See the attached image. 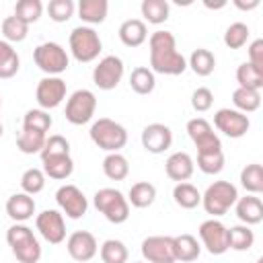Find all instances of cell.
<instances>
[{"instance_id": "obj_39", "label": "cell", "mask_w": 263, "mask_h": 263, "mask_svg": "<svg viewBox=\"0 0 263 263\" xmlns=\"http://www.w3.org/2000/svg\"><path fill=\"white\" fill-rule=\"evenodd\" d=\"M47 136L39 134V132H31V129H21V134L16 136V148L23 154H39L43 150Z\"/></svg>"}, {"instance_id": "obj_52", "label": "cell", "mask_w": 263, "mask_h": 263, "mask_svg": "<svg viewBox=\"0 0 263 263\" xmlns=\"http://www.w3.org/2000/svg\"><path fill=\"white\" fill-rule=\"evenodd\" d=\"M134 263H146V261H134Z\"/></svg>"}, {"instance_id": "obj_23", "label": "cell", "mask_w": 263, "mask_h": 263, "mask_svg": "<svg viewBox=\"0 0 263 263\" xmlns=\"http://www.w3.org/2000/svg\"><path fill=\"white\" fill-rule=\"evenodd\" d=\"M119 41L125 47H140L148 39V27L142 18H127L119 25Z\"/></svg>"}, {"instance_id": "obj_38", "label": "cell", "mask_w": 263, "mask_h": 263, "mask_svg": "<svg viewBox=\"0 0 263 263\" xmlns=\"http://www.w3.org/2000/svg\"><path fill=\"white\" fill-rule=\"evenodd\" d=\"M255 242V232L251 230V226L238 224V226H230L228 228V249L232 251H249Z\"/></svg>"}, {"instance_id": "obj_5", "label": "cell", "mask_w": 263, "mask_h": 263, "mask_svg": "<svg viewBox=\"0 0 263 263\" xmlns=\"http://www.w3.org/2000/svg\"><path fill=\"white\" fill-rule=\"evenodd\" d=\"M238 199V189L230 181H214L201 193V205L212 218L224 216Z\"/></svg>"}, {"instance_id": "obj_8", "label": "cell", "mask_w": 263, "mask_h": 263, "mask_svg": "<svg viewBox=\"0 0 263 263\" xmlns=\"http://www.w3.org/2000/svg\"><path fill=\"white\" fill-rule=\"evenodd\" d=\"M97 111V97L92 90L88 88H78L74 90L68 101H66V121L72 123V125H84L92 119Z\"/></svg>"}, {"instance_id": "obj_19", "label": "cell", "mask_w": 263, "mask_h": 263, "mask_svg": "<svg viewBox=\"0 0 263 263\" xmlns=\"http://www.w3.org/2000/svg\"><path fill=\"white\" fill-rule=\"evenodd\" d=\"M193 171H195V162L187 152H173L164 162L166 177L177 183H185L187 179H191Z\"/></svg>"}, {"instance_id": "obj_6", "label": "cell", "mask_w": 263, "mask_h": 263, "mask_svg": "<svg viewBox=\"0 0 263 263\" xmlns=\"http://www.w3.org/2000/svg\"><path fill=\"white\" fill-rule=\"evenodd\" d=\"M92 203L99 214H103L111 224H123L129 218V203L127 197L113 187H103L95 193Z\"/></svg>"}, {"instance_id": "obj_51", "label": "cell", "mask_w": 263, "mask_h": 263, "mask_svg": "<svg viewBox=\"0 0 263 263\" xmlns=\"http://www.w3.org/2000/svg\"><path fill=\"white\" fill-rule=\"evenodd\" d=\"M2 134H4V127H2V123H0V138H2Z\"/></svg>"}, {"instance_id": "obj_37", "label": "cell", "mask_w": 263, "mask_h": 263, "mask_svg": "<svg viewBox=\"0 0 263 263\" xmlns=\"http://www.w3.org/2000/svg\"><path fill=\"white\" fill-rule=\"evenodd\" d=\"M51 125H53V119L49 111H43V109H29L23 117V129H31V132H39L47 136Z\"/></svg>"}, {"instance_id": "obj_10", "label": "cell", "mask_w": 263, "mask_h": 263, "mask_svg": "<svg viewBox=\"0 0 263 263\" xmlns=\"http://www.w3.org/2000/svg\"><path fill=\"white\" fill-rule=\"evenodd\" d=\"M55 201H58L60 212L66 214V218H70V220H80L88 212L86 195L72 183H66L55 191Z\"/></svg>"}, {"instance_id": "obj_9", "label": "cell", "mask_w": 263, "mask_h": 263, "mask_svg": "<svg viewBox=\"0 0 263 263\" xmlns=\"http://www.w3.org/2000/svg\"><path fill=\"white\" fill-rule=\"evenodd\" d=\"M123 72H125V66L119 55H105L92 68V82L101 90H113L121 82Z\"/></svg>"}, {"instance_id": "obj_43", "label": "cell", "mask_w": 263, "mask_h": 263, "mask_svg": "<svg viewBox=\"0 0 263 263\" xmlns=\"http://www.w3.org/2000/svg\"><path fill=\"white\" fill-rule=\"evenodd\" d=\"M197 168L205 175H218L224 168V152L222 150L197 152Z\"/></svg>"}, {"instance_id": "obj_53", "label": "cell", "mask_w": 263, "mask_h": 263, "mask_svg": "<svg viewBox=\"0 0 263 263\" xmlns=\"http://www.w3.org/2000/svg\"><path fill=\"white\" fill-rule=\"evenodd\" d=\"M0 107H2V97H0Z\"/></svg>"}, {"instance_id": "obj_11", "label": "cell", "mask_w": 263, "mask_h": 263, "mask_svg": "<svg viewBox=\"0 0 263 263\" xmlns=\"http://www.w3.org/2000/svg\"><path fill=\"white\" fill-rule=\"evenodd\" d=\"M197 234L210 255H224L228 251V228L218 218L203 220L197 228Z\"/></svg>"}, {"instance_id": "obj_34", "label": "cell", "mask_w": 263, "mask_h": 263, "mask_svg": "<svg viewBox=\"0 0 263 263\" xmlns=\"http://www.w3.org/2000/svg\"><path fill=\"white\" fill-rule=\"evenodd\" d=\"M129 86L136 95H150L156 86V78H154V72L146 66H138L132 70L129 74Z\"/></svg>"}, {"instance_id": "obj_41", "label": "cell", "mask_w": 263, "mask_h": 263, "mask_svg": "<svg viewBox=\"0 0 263 263\" xmlns=\"http://www.w3.org/2000/svg\"><path fill=\"white\" fill-rule=\"evenodd\" d=\"M249 37H251L249 25L238 21V23H232V25L226 27V31H224V45L230 47V49H240V47L247 45Z\"/></svg>"}, {"instance_id": "obj_15", "label": "cell", "mask_w": 263, "mask_h": 263, "mask_svg": "<svg viewBox=\"0 0 263 263\" xmlns=\"http://www.w3.org/2000/svg\"><path fill=\"white\" fill-rule=\"evenodd\" d=\"M187 136L195 144L197 152H208V150H222V142L216 136L214 127L210 125L208 119L203 117H193L187 121Z\"/></svg>"}, {"instance_id": "obj_17", "label": "cell", "mask_w": 263, "mask_h": 263, "mask_svg": "<svg viewBox=\"0 0 263 263\" xmlns=\"http://www.w3.org/2000/svg\"><path fill=\"white\" fill-rule=\"evenodd\" d=\"M66 251H68V255L74 261L86 263V261H90L99 253V242H97V238H95L92 232H88V230H76V232H72L68 236Z\"/></svg>"}, {"instance_id": "obj_30", "label": "cell", "mask_w": 263, "mask_h": 263, "mask_svg": "<svg viewBox=\"0 0 263 263\" xmlns=\"http://www.w3.org/2000/svg\"><path fill=\"white\" fill-rule=\"evenodd\" d=\"M187 68H191L193 74H197V76H210L216 68V55L205 47H197L189 55Z\"/></svg>"}, {"instance_id": "obj_44", "label": "cell", "mask_w": 263, "mask_h": 263, "mask_svg": "<svg viewBox=\"0 0 263 263\" xmlns=\"http://www.w3.org/2000/svg\"><path fill=\"white\" fill-rule=\"evenodd\" d=\"M43 187H45V173L41 168L31 166V168H27L21 175V189H23V193L37 195V193L43 191Z\"/></svg>"}, {"instance_id": "obj_29", "label": "cell", "mask_w": 263, "mask_h": 263, "mask_svg": "<svg viewBox=\"0 0 263 263\" xmlns=\"http://www.w3.org/2000/svg\"><path fill=\"white\" fill-rule=\"evenodd\" d=\"M173 199L183 210H193L201 203V193L193 183H177L173 187Z\"/></svg>"}, {"instance_id": "obj_2", "label": "cell", "mask_w": 263, "mask_h": 263, "mask_svg": "<svg viewBox=\"0 0 263 263\" xmlns=\"http://www.w3.org/2000/svg\"><path fill=\"white\" fill-rule=\"evenodd\" d=\"M6 242L18 263H37L41 259V245L33 230L25 224L14 222L6 230Z\"/></svg>"}, {"instance_id": "obj_35", "label": "cell", "mask_w": 263, "mask_h": 263, "mask_svg": "<svg viewBox=\"0 0 263 263\" xmlns=\"http://www.w3.org/2000/svg\"><path fill=\"white\" fill-rule=\"evenodd\" d=\"M240 185L251 195H259L263 191V166L259 162H251L240 171Z\"/></svg>"}, {"instance_id": "obj_49", "label": "cell", "mask_w": 263, "mask_h": 263, "mask_svg": "<svg viewBox=\"0 0 263 263\" xmlns=\"http://www.w3.org/2000/svg\"><path fill=\"white\" fill-rule=\"evenodd\" d=\"M234 6L240 8V10H253V8L259 6V0H249V2H245V0H234Z\"/></svg>"}, {"instance_id": "obj_25", "label": "cell", "mask_w": 263, "mask_h": 263, "mask_svg": "<svg viewBox=\"0 0 263 263\" xmlns=\"http://www.w3.org/2000/svg\"><path fill=\"white\" fill-rule=\"evenodd\" d=\"M173 249H175V259L181 263H191L201 255V245L193 234H179L173 236Z\"/></svg>"}, {"instance_id": "obj_4", "label": "cell", "mask_w": 263, "mask_h": 263, "mask_svg": "<svg viewBox=\"0 0 263 263\" xmlns=\"http://www.w3.org/2000/svg\"><path fill=\"white\" fill-rule=\"evenodd\" d=\"M90 140L95 142L97 148L109 152H119L125 144H127V129L117 123L115 119L109 117H99L92 125H90Z\"/></svg>"}, {"instance_id": "obj_12", "label": "cell", "mask_w": 263, "mask_h": 263, "mask_svg": "<svg viewBox=\"0 0 263 263\" xmlns=\"http://www.w3.org/2000/svg\"><path fill=\"white\" fill-rule=\"evenodd\" d=\"M35 99L39 109L49 111L62 105V101L66 99V80H62L60 76H45L37 82L35 88Z\"/></svg>"}, {"instance_id": "obj_21", "label": "cell", "mask_w": 263, "mask_h": 263, "mask_svg": "<svg viewBox=\"0 0 263 263\" xmlns=\"http://www.w3.org/2000/svg\"><path fill=\"white\" fill-rule=\"evenodd\" d=\"M234 210H236L238 220L245 226H255L263 220V201L257 195L249 193L245 197H238L236 203H234Z\"/></svg>"}, {"instance_id": "obj_27", "label": "cell", "mask_w": 263, "mask_h": 263, "mask_svg": "<svg viewBox=\"0 0 263 263\" xmlns=\"http://www.w3.org/2000/svg\"><path fill=\"white\" fill-rule=\"evenodd\" d=\"M140 10H142V16H144V23L162 25V23L168 21L171 4L166 0H142Z\"/></svg>"}, {"instance_id": "obj_20", "label": "cell", "mask_w": 263, "mask_h": 263, "mask_svg": "<svg viewBox=\"0 0 263 263\" xmlns=\"http://www.w3.org/2000/svg\"><path fill=\"white\" fill-rule=\"evenodd\" d=\"M35 199L33 195H27V193H12L8 199H6V214L12 222H27L29 218H33L35 214Z\"/></svg>"}, {"instance_id": "obj_50", "label": "cell", "mask_w": 263, "mask_h": 263, "mask_svg": "<svg viewBox=\"0 0 263 263\" xmlns=\"http://www.w3.org/2000/svg\"><path fill=\"white\" fill-rule=\"evenodd\" d=\"M203 4H205L208 8H222V6H226V2H216V4H212V2H208V0H205Z\"/></svg>"}, {"instance_id": "obj_26", "label": "cell", "mask_w": 263, "mask_h": 263, "mask_svg": "<svg viewBox=\"0 0 263 263\" xmlns=\"http://www.w3.org/2000/svg\"><path fill=\"white\" fill-rule=\"evenodd\" d=\"M154 199H156V187L150 181H138L127 191V203L138 210L150 208L154 203Z\"/></svg>"}, {"instance_id": "obj_33", "label": "cell", "mask_w": 263, "mask_h": 263, "mask_svg": "<svg viewBox=\"0 0 263 263\" xmlns=\"http://www.w3.org/2000/svg\"><path fill=\"white\" fill-rule=\"evenodd\" d=\"M232 105L236 111L240 113H253L261 107V90H251V88H242L238 86L232 92Z\"/></svg>"}, {"instance_id": "obj_31", "label": "cell", "mask_w": 263, "mask_h": 263, "mask_svg": "<svg viewBox=\"0 0 263 263\" xmlns=\"http://www.w3.org/2000/svg\"><path fill=\"white\" fill-rule=\"evenodd\" d=\"M236 82L242 88L261 90L263 88V68H257L251 62H242L236 68Z\"/></svg>"}, {"instance_id": "obj_28", "label": "cell", "mask_w": 263, "mask_h": 263, "mask_svg": "<svg viewBox=\"0 0 263 263\" xmlns=\"http://www.w3.org/2000/svg\"><path fill=\"white\" fill-rule=\"evenodd\" d=\"M103 173L111 181H123L129 175V162L121 152H109L103 158Z\"/></svg>"}, {"instance_id": "obj_40", "label": "cell", "mask_w": 263, "mask_h": 263, "mask_svg": "<svg viewBox=\"0 0 263 263\" xmlns=\"http://www.w3.org/2000/svg\"><path fill=\"white\" fill-rule=\"evenodd\" d=\"M0 29H2L4 41H8V43H21V41H25L27 35H29V25H25V23H23L21 18H16L14 14H12V16H6V18L2 21Z\"/></svg>"}, {"instance_id": "obj_47", "label": "cell", "mask_w": 263, "mask_h": 263, "mask_svg": "<svg viewBox=\"0 0 263 263\" xmlns=\"http://www.w3.org/2000/svg\"><path fill=\"white\" fill-rule=\"evenodd\" d=\"M212 103H214V95L208 86H199L193 90L191 95V107L197 111V113H205L212 109Z\"/></svg>"}, {"instance_id": "obj_7", "label": "cell", "mask_w": 263, "mask_h": 263, "mask_svg": "<svg viewBox=\"0 0 263 263\" xmlns=\"http://www.w3.org/2000/svg\"><path fill=\"white\" fill-rule=\"evenodd\" d=\"M33 62L41 72H45V76H60L62 72L68 70L70 55L60 43L45 41L33 49Z\"/></svg>"}, {"instance_id": "obj_42", "label": "cell", "mask_w": 263, "mask_h": 263, "mask_svg": "<svg viewBox=\"0 0 263 263\" xmlns=\"http://www.w3.org/2000/svg\"><path fill=\"white\" fill-rule=\"evenodd\" d=\"M43 14V4L41 0H18L14 4V16L21 18L25 25H33L41 18Z\"/></svg>"}, {"instance_id": "obj_36", "label": "cell", "mask_w": 263, "mask_h": 263, "mask_svg": "<svg viewBox=\"0 0 263 263\" xmlns=\"http://www.w3.org/2000/svg\"><path fill=\"white\" fill-rule=\"evenodd\" d=\"M99 255H101V261L103 263H127L129 251H127L125 242H121L117 238H107L101 245Z\"/></svg>"}, {"instance_id": "obj_48", "label": "cell", "mask_w": 263, "mask_h": 263, "mask_svg": "<svg viewBox=\"0 0 263 263\" xmlns=\"http://www.w3.org/2000/svg\"><path fill=\"white\" fill-rule=\"evenodd\" d=\"M249 51V62L257 68H263V39H255L251 41V45L247 47Z\"/></svg>"}, {"instance_id": "obj_46", "label": "cell", "mask_w": 263, "mask_h": 263, "mask_svg": "<svg viewBox=\"0 0 263 263\" xmlns=\"http://www.w3.org/2000/svg\"><path fill=\"white\" fill-rule=\"evenodd\" d=\"M39 154H41V158L43 156H55V154H70V142L60 134L47 136V140L43 144V150Z\"/></svg>"}, {"instance_id": "obj_16", "label": "cell", "mask_w": 263, "mask_h": 263, "mask_svg": "<svg viewBox=\"0 0 263 263\" xmlns=\"http://www.w3.org/2000/svg\"><path fill=\"white\" fill-rule=\"evenodd\" d=\"M142 257L148 263H177L175 259V249H173V236H146L142 240Z\"/></svg>"}, {"instance_id": "obj_14", "label": "cell", "mask_w": 263, "mask_h": 263, "mask_svg": "<svg viewBox=\"0 0 263 263\" xmlns=\"http://www.w3.org/2000/svg\"><path fill=\"white\" fill-rule=\"evenodd\" d=\"M35 228L49 245H60L66 238V222L60 210H43L35 218Z\"/></svg>"}, {"instance_id": "obj_22", "label": "cell", "mask_w": 263, "mask_h": 263, "mask_svg": "<svg viewBox=\"0 0 263 263\" xmlns=\"http://www.w3.org/2000/svg\"><path fill=\"white\" fill-rule=\"evenodd\" d=\"M43 173L49 179L55 181H66L74 173V160L70 154H55V156H43L41 158Z\"/></svg>"}, {"instance_id": "obj_13", "label": "cell", "mask_w": 263, "mask_h": 263, "mask_svg": "<svg viewBox=\"0 0 263 263\" xmlns=\"http://www.w3.org/2000/svg\"><path fill=\"white\" fill-rule=\"evenodd\" d=\"M214 125L218 132H222L224 136L228 138H242L249 127H251V119L249 115L236 111V109H230V107H224V109H218L214 113Z\"/></svg>"}, {"instance_id": "obj_3", "label": "cell", "mask_w": 263, "mask_h": 263, "mask_svg": "<svg viewBox=\"0 0 263 263\" xmlns=\"http://www.w3.org/2000/svg\"><path fill=\"white\" fill-rule=\"evenodd\" d=\"M68 45H70L72 58L80 64L95 62L99 58V53L103 51V41H101L99 33L92 27H86V25H80V27L72 29V33L68 37Z\"/></svg>"}, {"instance_id": "obj_32", "label": "cell", "mask_w": 263, "mask_h": 263, "mask_svg": "<svg viewBox=\"0 0 263 263\" xmlns=\"http://www.w3.org/2000/svg\"><path fill=\"white\" fill-rule=\"evenodd\" d=\"M21 68V58L12 43L0 39V78H12L16 76Z\"/></svg>"}, {"instance_id": "obj_1", "label": "cell", "mask_w": 263, "mask_h": 263, "mask_svg": "<svg viewBox=\"0 0 263 263\" xmlns=\"http://www.w3.org/2000/svg\"><path fill=\"white\" fill-rule=\"evenodd\" d=\"M150 47V70L154 74L179 76L187 70L185 55L177 49L175 35L171 31H154L148 39Z\"/></svg>"}, {"instance_id": "obj_18", "label": "cell", "mask_w": 263, "mask_h": 263, "mask_svg": "<svg viewBox=\"0 0 263 263\" xmlns=\"http://www.w3.org/2000/svg\"><path fill=\"white\" fill-rule=\"evenodd\" d=\"M140 140H142V146H144L146 152H150V154H162L173 144V132L164 123H148L142 129Z\"/></svg>"}, {"instance_id": "obj_45", "label": "cell", "mask_w": 263, "mask_h": 263, "mask_svg": "<svg viewBox=\"0 0 263 263\" xmlns=\"http://www.w3.org/2000/svg\"><path fill=\"white\" fill-rule=\"evenodd\" d=\"M76 4L74 0H49L47 4V14L53 23H66L74 16Z\"/></svg>"}, {"instance_id": "obj_24", "label": "cell", "mask_w": 263, "mask_h": 263, "mask_svg": "<svg viewBox=\"0 0 263 263\" xmlns=\"http://www.w3.org/2000/svg\"><path fill=\"white\" fill-rule=\"evenodd\" d=\"M109 12V2L107 0H80L78 2V16L86 27L90 25H101L107 18Z\"/></svg>"}]
</instances>
